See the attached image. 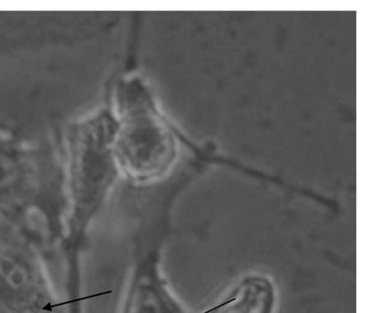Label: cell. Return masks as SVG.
<instances>
[{
    "label": "cell",
    "mask_w": 365,
    "mask_h": 313,
    "mask_svg": "<svg viewBox=\"0 0 365 313\" xmlns=\"http://www.w3.org/2000/svg\"><path fill=\"white\" fill-rule=\"evenodd\" d=\"M113 151L121 178L141 186L167 177L177 161L174 139L154 121L128 122L116 128Z\"/></svg>",
    "instance_id": "cell-4"
},
{
    "label": "cell",
    "mask_w": 365,
    "mask_h": 313,
    "mask_svg": "<svg viewBox=\"0 0 365 313\" xmlns=\"http://www.w3.org/2000/svg\"><path fill=\"white\" fill-rule=\"evenodd\" d=\"M46 256L19 229L0 223V313H53Z\"/></svg>",
    "instance_id": "cell-3"
},
{
    "label": "cell",
    "mask_w": 365,
    "mask_h": 313,
    "mask_svg": "<svg viewBox=\"0 0 365 313\" xmlns=\"http://www.w3.org/2000/svg\"><path fill=\"white\" fill-rule=\"evenodd\" d=\"M113 129L82 127L71 142L64 171V233L86 230L103 208L120 173L113 151Z\"/></svg>",
    "instance_id": "cell-2"
},
{
    "label": "cell",
    "mask_w": 365,
    "mask_h": 313,
    "mask_svg": "<svg viewBox=\"0 0 365 313\" xmlns=\"http://www.w3.org/2000/svg\"><path fill=\"white\" fill-rule=\"evenodd\" d=\"M7 146L0 142V220L51 245L64 231L63 162Z\"/></svg>",
    "instance_id": "cell-1"
}]
</instances>
